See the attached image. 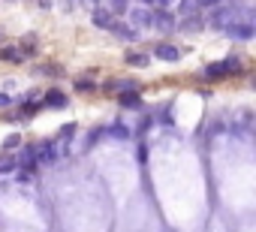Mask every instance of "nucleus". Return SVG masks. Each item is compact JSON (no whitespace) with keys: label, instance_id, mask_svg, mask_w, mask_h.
<instances>
[{"label":"nucleus","instance_id":"nucleus-1","mask_svg":"<svg viewBox=\"0 0 256 232\" xmlns=\"http://www.w3.org/2000/svg\"><path fill=\"white\" fill-rule=\"evenodd\" d=\"M238 70H241V60H238V58H226V60H220V64H208V66H205V76H208V78H223V76L238 72Z\"/></svg>","mask_w":256,"mask_h":232},{"label":"nucleus","instance_id":"nucleus-2","mask_svg":"<svg viewBox=\"0 0 256 232\" xmlns=\"http://www.w3.org/2000/svg\"><path fill=\"white\" fill-rule=\"evenodd\" d=\"M232 22H238V16H235V10H229V6L214 10V12H211V18H208V24H211V28H217V30H223V28H226V24H232Z\"/></svg>","mask_w":256,"mask_h":232},{"label":"nucleus","instance_id":"nucleus-3","mask_svg":"<svg viewBox=\"0 0 256 232\" xmlns=\"http://www.w3.org/2000/svg\"><path fill=\"white\" fill-rule=\"evenodd\" d=\"M223 30L229 34V40H238V42H247V40L253 36V24H241V22H232V24H226Z\"/></svg>","mask_w":256,"mask_h":232},{"label":"nucleus","instance_id":"nucleus-4","mask_svg":"<svg viewBox=\"0 0 256 232\" xmlns=\"http://www.w3.org/2000/svg\"><path fill=\"white\" fill-rule=\"evenodd\" d=\"M94 24H96V28H102V30H108V28L114 24V16H112L108 10H100V6H94Z\"/></svg>","mask_w":256,"mask_h":232},{"label":"nucleus","instance_id":"nucleus-5","mask_svg":"<svg viewBox=\"0 0 256 232\" xmlns=\"http://www.w3.org/2000/svg\"><path fill=\"white\" fill-rule=\"evenodd\" d=\"M151 24H154L157 30H163V34H166V30H172V24H175V22H172V16H169L166 10H160V12H154V16H151Z\"/></svg>","mask_w":256,"mask_h":232},{"label":"nucleus","instance_id":"nucleus-6","mask_svg":"<svg viewBox=\"0 0 256 232\" xmlns=\"http://www.w3.org/2000/svg\"><path fill=\"white\" fill-rule=\"evenodd\" d=\"M154 54H157L160 60H178V58H181V48H175V46H169V42H160V46L154 48Z\"/></svg>","mask_w":256,"mask_h":232},{"label":"nucleus","instance_id":"nucleus-7","mask_svg":"<svg viewBox=\"0 0 256 232\" xmlns=\"http://www.w3.org/2000/svg\"><path fill=\"white\" fill-rule=\"evenodd\" d=\"M202 24H205V18H202L199 12H193V16H181V22H178L181 30H199Z\"/></svg>","mask_w":256,"mask_h":232},{"label":"nucleus","instance_id":"nucleus-8","mask_svg":"<svg viewBox=\"0 0 256 232\" xmlns=\"http://www.w3.org/2000/svg\"><path fill=\"white\" fill-rule=\"evenodd\" d=\"M120 106H126V108H139V106H142V100H139V90H136V88H130V90H120Z\"/></svg>","mask_w":256,"mask_h":232},{"label":"nucleus","instance_id":"nucleus-9","mask_svg":"<svg viewBox=\"0 0 256 232\" xmlns=\"http://www.w3.org/2000/svg\"><path fill=\"white\" fill-rule=\"evenodd\" d=\"M42 106H48V108H64V106H66V96H64V94L54 88V90H48V94H46Z\"/></svg>","mask_w":256,"mask_h":232},{"label":"nucleus","instance_id":"nucleus-10","mask_svg":"<svg viewBox=\"0 0 256 232\" xmlns=\"http://www.w3.org/2000/svg\"><path fill=\"white\" fill-rule=\"evenodd\" d=\"M108 30H112L114 36H120V40H139V30H133V28H124V24H118V22H114Z\"/></svg>","mask_w":256,"mask_h":232},{"label":"nucleus","instance_id":"nucleus-11","mask_svg":"<svg viewBox=\"0 0 256 232\" xmlns=\"http://www.w3.org/2000/svg\"><path fill=\"white\" fill-rule=\"evenodd\" d=\"M130 22H133V28H136V24H139V28H148V24H151V12H148V10H133V12H130Z\"/></svg>","mask_w":256,"mask_h":232},{"label":"nucleus","instance_id":"nucleus-12","mask_svg":"<svg viewBox=\"0 0 256 232\" xmlns=\"http://www.w3.org/2000/svg\"><path fill=\"white\" fill-rule=\"evenodd\" d=\"M130 66H136V70H142V66H148V54H142V52H126V58H124Z\"/></svg>","mask_w":256,"mask_h":232},{"label":"nucleus","instance_id":"nucleus-13","mask_svg":"<svg viewBox=\"0 0 256 232\" xmlns=\"http://www.w3.org/2000/svg\"><path fill=\"white\" fill-rule=\"evenodd\" d=\"M0 58L10 60V64H22V60H24V52H18V48H4V52H0Z\"/></svg>","mask_w":256,"mask_h":232},{"label":"nucleus","instance_id":"nucleus-14","mask_svg":"<svg viewBox=\"0 0 256 232\" xmlns=\"http://www.w3.org/2000/svg\"><path fill=\"white\" fill-rule=\"evenodd\" d=\"M16 169H18V160H16V157H4V160H0V175L16 172Z\"/></svg>","mask_w":256,"mask_h":232},{"label":"nucleus","instance_id":"nucleus-15","mask_svg":"<svg viewBox=\"0 0 256 232\" xmlns=\"http://www.w3.org/2000/svg\"><path fill=\"white\" fill-rule=\"evenodd\" d=\"M22 46H24V52H36V34H28L22 40Z\"/></svg>","mask_w":256,"mask_h":232},{"label":"nucleus","instance_id":"nucleus-16","mask_svg":"<svg viewBox=\"0 0 256 232\" xmlns=\"http://www.w3.org/2000/svg\"><path fill=\"white\" fill-rule=\"evenodd\" d=\"M36 72H42V76H60L64 66H36Z\"/></svg>","mask_w":256,"mask_h":232},{"label":"nucleus","instance_id":"nucleus-17","mask_svg":"<svg viewBox=\"0 0 256 232\" xmlns=\"http://www.w3.org/2000/svg\"><path fill=\"white\" fill-rule=\"evenodd\" d=\"M196 12V4L193 0H181V16H193Z\"/></svg>","mask_w":256,"mask_h":232},{"label":"nucleus","instance_id":"nucleus-18","mask_svg":"<svg viewBox=\"0 0 256 232\" xmlns=\"http://www.w3.org/2000/svg\"><path fill=\"white\" fill-rule=\"evenodd\" d=\"M72 133H76V124H66V127L60 130V142H66V139H72Z\"/></svg>","mask_w":256,"mask_h":232},{"label":"nucleus","instance_id":"nucleus-19","mask_svg":"<svg viewBox=\"0 0 256 232\" xmlns=\"http://www.w3.org/2000/svg\"><path fill=\"white\" fill-rule=\"evenodd\" d=\"M18 145H22V139H18V136H10V139L4 142V151H12V148H18Z\"/></svg>","mask_w":256,"mask_h":232},{"label":"nucleus","instance_id":"nucleus-20","mask_svg":"<svg viewBox=\"0 0 256 232\" xmlns=\"http://www.w3.org/2000/svg\"><path fill=\"white\" fill-rule=\"evenodd\" d=\"M76 90H82V94H88V90H94V82H76Z\"/></svg>","mask_w":256,"mask_h":232},{"label":"nucleus","instance_id":"nucleus-21","mask_svg":"<svg viewBox=\"0 0 256 232\" xmlns=\"http://www.w3.org/2000/svg\"><path fill=\"white\" fill-rule=\"evenodd\" d=\"M112 133H114V136H118V139H126V130H124V127H120V124H114V127H112Z\"/></svg>","mask_w":256,"mask_h":232},{"label":"nucleus","instance_id":"nucleus-22","mask_svg":"<svg viewBox=\"0 0 256 232\" xmlns=\"http://www.w3.org/2000/svg\"><path fill=\"white\" fill-rule=\"evenodd\" d=\"M112 6H114L118 12H124V10H126V0H112Z\"/></svg>","mask_w":256,"mask_h":232},{"label":"nucleus","instance_id":"nucleus-23","mask_svg":"<svg viewBox=\"0 0 256 232\" xmlns=\"http://www.w3.org/2000/svg\"><path fill=\"white\" fill-rule=\"evenodd\" d=\"M0 106H12V96L10 94H0Z\"/></svg>","mask_w":256,"mask_h":232},{"label":"nucleus","instance_id":"nucleus-24","mask_svg":"<svg viewBox=\"0 0 256 232\" xmlns=\"http://www.w3.org/2000/svg\"><path fill=\"white\" fill-rule=\"evenodd\" d=\"M78 4H82V6H90V10H94V6H100V0H78Z\"/></svg>","mask_w":256,"mask_h":232},{"label":"nucleus","instance_id":"nucleus-25","mask_svg":"<svg viewBox=\"0 0 256 232\" xmlns=\"http://www.w3.org/2000/svg\"><path fill=\"white\" fill-rule=\"evenodd\" d=\"M36 108H40V106H36V102H28V106H24V114H34V112H36Z\"/></svg>","mask_w":256,"mask_h":232},{"label":"nucleus","instance_id":"nucleus-26","mask_svg":"<svg viewBox=\"0 0 256 232\" xmlns=\"http://www.w3.org/2000/svg\"><path fill=\"white\" fill-rule=\"evenodd\" d=\"M220 0H199V6H217Z\"/></svg>","mask_w":256,"mask_h":232}]
</instances>
